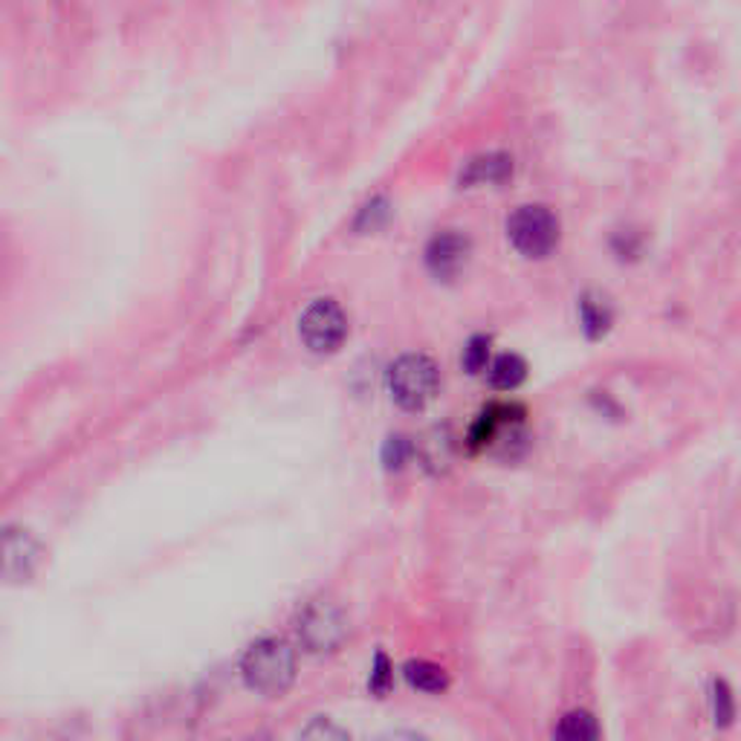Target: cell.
I'll use <instances>...</instances> for the list:
<instances>
[{"label":"cell","instance_id":"1","mask_svg":"<svg viewBox=\"0 0 741 741\" xmlns=\"http://www.w3.org/2000/svg\"><path fill=\"white\" fill-rule=\"evenodd\" d=\"M240 675L244 684L258 695L267 698L284 695L296 681V651L281 637H264L247 649L240 660Z\"/></svg>","mask_w":741,"mask_h":741},{"label":"cell","instance_id":"2","mask_svg":"<svg viewBox=\"0 0 741 741\" xmlns=\"http://www.w3.org/2000/svg\"><path fill=\"white\" fill-rule=\"evenodd\" d=\"M437 386H440V370L423 354L400 356L388 368V391L397 400V405H403L405 412L426 409L435 400Z\"/></svg>","mask_w":741,"mask_h":741},{"label":"cell","instance_id":"3","mask_svg":"<svg viewBox=\"0 0 741 741\" xmlns=\"http://www.w3.org/2000/svg\"><path fill=\"white\" fill-rule=\"evenodd\" d=\"M507 235L525 258H544L560 244V221L548 207H521L507 221Z\"/></svg>","mask_w":741,"mask_h":741},{"label":"cell","instance_id":"4","mask_svg":"<svg viewBox=\"0 0 741 741\" xmlns=\"http://www.w3.org/2000/svg\"><path fill=\"white\" fill-rule=\"evenodd\" d=\"M298 333L314 354H333L348 337V316L333 298H316L298 319Z\"/></svg>","mask_w":741,"mask_h":741},{"label":"cell","instance_id":"5","mask_svg":"<svg viewBox=\"0 0 741 741\" xmlns=\"http://www.w3.org/2000/svg\"><path fill=\"white\" fill-rule=\"evenodd\" d=\"M348 623L330 602H310L298 618V637L310 651H333L345 640Z\"/></svg>","mask_w":741,"mask_h":741},{"label":"cell","instance_id":"6","mask_svg":"<svg viewBox=\"0 0 741 741\" xmlns=\"http://www.w3.org/2000/svg\"><path fill=\"white\" fill-rule=\"evenodd\" d=\"M467 258H470V238L452 230L435 235L426 249L428 270L435 272L437 279L446 281L455 279L467 267Z\"/></svg>","mask_w":741,"mask_h":741},{"label":"cell","instance_id":"7","mask_svg":"<svg viewBox=\"0 0 741 741\" xmlns=\"http://www.w3.org/2000/svg\"><path fill=\"white\" fill-rule=\"evenodd\" d=\"M3 571L12 583H21V579H30L35 571V562H38V548H35L33 536L26 530L9 528L3 536Z\"/></svg>","mask_w":741,"mask_h":741},{"label":"cell","instance_id":"8","mask_svg":"<svg viewBox=\"0 0 741 741\" xmlns=\"http://www.w3.org/2000/svg\"><path fill=\"white\" fill-rule=\"evenodd\" d=\"M513 177V160L507 154H486L467 163L461 174L463 186H484V183H504Z\"/></svg>","mask_w":741,"mask_h":741},{"label":"cell","instance_id":"9","mask_svg":"<svg viewBox=\"0 0 741 741\" xmlns=\"http://www.w3.org/2000/svg\"><path fill=\"white\" fill-rule=\"evenodd\" d=\"M486 374H490V386L498 391H516L528 379V363L519 354H502L490 363Z\"/></svg>","mask_w":741,"mask_h":741},{"label":"cell","instance_id":"10","mask_svg":"<svg viewBox=\"0 0 741 741\" xmlns=\"http://www.w3.org/2000/svg\"><path fill=\"white\" fill-rule=\"evenodd\" d=\"M405 681L414 686V690L421 692H444L449 686V675H446L444 667H437V663H428V660H409L403 667Z\"/></svg>","mask_w":741,"mask_h":741},{"label":"cell","instance_id":"11","mask_svg":"<svg viewBox=\"0 0 741 741\" xmlns=\"http://www.w3.org/2000/svg\"><path fill=\"white\" fill-rule=\"evenodd\" d=\"M611 307L602 302V298L583 296L579 302V321H583V330L588 339H602L611 328Z\"/></svg>","mask_w":741,"mask_h":741},{"label":"cell","instance_id":"12","mask_svg":"<svg viewBox=\"0 0 741 741\" xmlns=\"http://www.w3.org/2000/svg\"><path fill=\"white\" fill-rule=\"evenodd\" d=\"M556 739H568V741H591L600 739V725H597V718L591 713H585V709H574L568 716H562L560 727L553 730Z\"/></svg>","mask_w":741,"mask_h":741},{"label":"cell","instance_id":"13","mask_svg":"<svg viewBox=\"0 0 741 741\" xmlns=\"http://www.w3.org/2000/svg\"><path fill=\"white\" fill-rule=\"evenodd\" d=\"M461 363L467 368V374H481V370L490 368V339L472 337L467 342V348H463Z\"/></svg>","mask_w":741,"mask_h":741},{"label":"cell","instance_id":"14","mask_svg":"<svg viewBox=\"0 0 741 741\" xmlns=\"http://www.w3.org/2000/svg\"><path fill=\"white\" fill-rule=\"evenodd\" d=\"M713 713H716L718 727H727L736 718L733 692H730L725 681H716V686H713Z\"/></svg>","mask_w":741,"mask_h":741},{"label":"cell","instance_id":"15","mask_svg":"<svg viewBox=\"0 0 741 741\" xmlns=\"http://www.w3.org/2000/svg\"><path fill=\"white\" fill-rule=\"evenodd\" d=\"M409 455H412V444H409V437L395 435L386 440V449H383V463H386L388 470H400V467L409 461Z\"/></svg>","mask_w":741,"mask_h":741},{"label":"cell","instance_id":"16","mask_svg":"<svg viewBox=\"0 0 741 741\" xmlns=\"http://www.w3.org/2000/svg\"><path fill=\"white\" fill-rule=\"evenodd\" d=\"M395 684V669L388 663V658L379 651L377 660H374V672H370V692H377V695H386Z\"/></svg>","mask_w":741,"mask_h":741}]
</instances>
